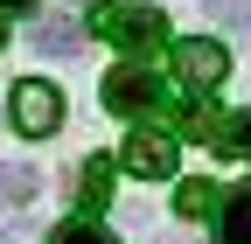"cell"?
Segmentation results:
<instances>
[{"instance_id":"obj_1","label":"cell","mask_w":251,"mask_h":244,"mask_svg":"<svg viewBox=\"0 0 251 244\" xmlns=\"http://www.w3.org/2000/svg\"><path fill=\"white\" fill-rule=\"evenodd\" d=\"M91 28H98L105 42L133 49V56H147V49H161V42H168V21L153 14V7H126V0H105L98 14H91Z\"/></svg>"},{"instance_id":"obj_10","label":"cell","mask_w":251,"mask_h":244,"mask_svg":"<svg viewBox=\"0 0 251 244\" xmlns=\"http://www.w3.org/2000/svg\"><path fill=\"white\" fill-rule=\"evenodd\" d=\"M35 49H42V56H77V49H84V28L56 14V21H42V28H35Z\"/></svg>"},{"instance_id":"obj_5","label":"cell","mask_w":251,"mask_h":244,"mask_svg":"<svg viewBox=\"0 0 251 244\" xmlns=\"http://www.w3.org/2000/svg\"><path fill=\"white\" fill-rule=\"evenodd\" d=\"M175 70H181V84H188V91H216V84L230 77V56H224V42L188 35V42H175Z\"/></svg>"},{"instance_id":"obj_8","label":"cell","mask_w":251,"mask_h":244,"mask_svg":"<svg viewBox=\"0 0 251 244\" xmlns=\"http://www.w3.org/2000/svg\"><path fill=\"white\" fill-rule=\"evenodd\" d=\"M35 189H42V174L28 168V161H0V202H7V209L35 202Z\"/></svg>"},{"instance_id":"obj_13","label":"cell","mask_w":251,"mask_h":244,"mask_svg":"<svg viewBox=\"0 0 251 244\" xmlns=\"http://www.w3.org/2000/svg\"><path fill=\"white\" fill-rule=\"evenodd\" d=\"M49 244H119L112 230H98V223H91V217H77V223H56V237Z\"/></svg>"},{"instance_id":"obj_2","label":"cell","mask_w":251,"mask_h":244,"mask_svg":"<svg viewBox=\"0 0 251 244\" xmlns=\"http://www.w3.org/2000/svg\"><path fill=\"white\" fill-rule=\"evenodd\" d=\"M161 105H168V91H161V77H153L147 63H119V70L105 77V112L147 119V112H161Z\"/></svg>"},{"instance_id":"obj_7","label":"cell","mask_w":251,"mask_h":244,"mask_svg":"<svg viewBox=\"0 0 251 244\" xmlns=\"http://www.w3.org/2000/svg\"><path fill=\"white\" fill-rule=\"evenodd\" d=\"M77 202H84V217H98V209L112 202V161H105V154L84 161V174H77Z\"/></svg>"},{"instance_id":"obj_14","label":"cell","mask_w":251,"mask_h":244,"mask_svg":"<svg viewBox=\"0 0 251 244\" xmlns=\"http://www.w3.org/2000/svg\"><path fill=\"white\" fill-rule=\"evenodd\" d=\"M28 7H35V0H0V14H28Z\"/></svg>"},{"instance_id":"obj_11","label":"cell","mask_w":251,"mask_h":244,"mask_svg":"<svg viewBox=\"0 0 251 244\" xmlns=\"http://www.w3.org/2000/svg\"><path fill=\"white\" fill-rule=\"evenodd\" d=\"M175 209H181V217H209V209H216V181H181V189H175Z\"/></svg>"},{"instance_id":"obj_15","label":"cell","mask_w":251,"mask_h":244,"mask_svg":"<svg viewBox=\"0 0 251 244\" xmlns=\"http://www.w3.org/2000/svg\"><path fill=\"white\" fill-rule=\"evenodd\" d=\"M0 49H7V14H0Z\"/></svg>"},{"instance_id":"obj_9","label":"cell","mask_w":251,"mask_h":244,"mask_svg":"<svg viewBox=\"0 0 251 244\" xmlns=\"http://www.w3.org/2000/svg\"><path fill=\"white\" fill-rule=\"evenodd\" d=\"M209 146H216V154H237V161H251V112H230V119H216Z\"/></svg>"},{"instance_id":"obj_4","label":"cell","mask_w":251,"mask_h":244,"mask_svg":"<svg viewBox=\"0 0 251 244\" xmlns=\"http://www.w3.org/2000/svg\"><path fill=\"white\" fill-rule=\"evenodd\" d=\"M119 168L140 174V181H168V174H175V133H161V126H133V140L119 146Z\"/></svg>"},{"instance_id":"obj_3","label":"cell","mask_w":251,"mask_h":244,"mask_svg":"<svg viewBox=\"0 0 251 244\" xmlns=\"http://www.w3.org/2000/svg\"><path fill=\"white\" fill-rule=\"evenodd\" d=\"M7 112H14V126H21L28 140H49V133L63 126V98H56V84H42V77H21L14 98H7Z\"/></svg>"},{"instance_id":"obj_12","label":"cell","mask_w":251,"mask_h":244,"mask_svg":"<svg viewBox=\"0 0 251 244\" xmlns=\"http://www.w3.org/2000/svg\"><path fill=\"white\" fill-rule=\"evenodd\" d=\"M202 14L216 28H237V35H251V0H202Z\"/></svg>"},{"instance_id":"obj_6","label":"cell","mask_w":251,"mask_h":244,"mask_svg":"<svg viewBox=\"0 0 251 244\" xmlns=\"http://www.w3.org/2000/svg\"><path fill=\"white\" fill-rule=\"evenodd\" d=\"M216 244H251V181L224 195V217H216Z\"/></svg>"}]
</instances>
